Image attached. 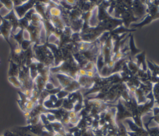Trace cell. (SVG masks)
<instances>
[{
    "instance_id": "obj_1",
    "label": "cell",
    "mask_w": 159,
    "mask_h": 136,
    "mask_svg": "<svg viewBox=\"0 0 159 136\" xmlns=\"http://www.w3.org/2000/svg\"><path fill=\"white\" fill-rule=\"evenodd\" d=\"M148 7L147 8V9L149 10V14L147 15L146 18L142 22L137 24H132L131 26L135 27H140L145 25L146 24L150 23L153 19L159 18L158 6L156 5L155 4H153V2H152V4H148Z\"/></svg>"
},
{
    "instance_id": "obj_2",
    "label": "cell",
    "mask_w": 159,
    "mask_h": 136,
    "mask_svg": "<svg viewBox=\"0 0 159 136\" xmlns=\"http://www.w3.org/2000/svg\"><path fill=\"white\" fill-rule=\"evenodd\" d=\"M0 19L1 21V23L0 24V32L1 36H3L6 42L10 46L11 42L9 41V38L11 35L12 26L7 20L4 19L1 14H0Z\"/></svg>"
},
{
    "instance_id": "obj_3",
    "label": "cell",
    "mask_w": 159,
    "mask_h": 136,
    "mask_svg": "<svg viewBox=\"0 0 159 136\" xmlns=\"http://www.w3.org/2000/svg\"><path fill=\"white\" fill-rule=\"evenodd\" d=\"M36 1H26L24 4L19 6L14 7V11L19 19L22 18L25 14L32 8H34Z\"/></svg>"
},
{
    "instance_id": "obj_4",
    "label": "cell",
    "mask_w": 159,
    "mask_h": 136,
    "mask_svg": "<svg viewBox=\"0 0 159 136\" xmlns=\"http://www.w3.org/2000/svg\"><path fill=\"white\" fill-rule=\"evenodd\" d=\"M4 19L7 20L12 26L11 33H15L20 27L19 23V18L17 17L14 9L9 11V12L3 17Z\"/></svg>"
},
{
    "instance_id": "obj_5",
    "label": "cell",
    "mask_w": 159,
    "mask_h": 136,
    "mask_svg": "<svg viewBox=\"0 0 159 136\" xmlns=\"http://www.w3.org/2000/svg\"><path fill=\"white\" fill-rule=\"evenodd\" d=\"M9 69L8 71L9 77H18L19 74V66L13 62L11 59H9Z\"/></svg>"
},
{
    "instance_id": "obj_6",
    "label": "cell",
    "mask_w": 159,
    "mask_h": 136,
    "mask_svg": "<svg viewBox=\"0 0 159 136\" xmlns=\"http://www.w3.org/2000/svg\"><path fill=\"white\" fill-rule=\"evenodd\" d=\"M8 80L11 82L14 86L17 88H22V85L20 81L19 80L18 77H8Z\"/></svg>"
},
{
    "instance_id": "obj_7",
    "label": "cell",
    "mask_w": 159,
    "mask_h": 136,
    "mask_svg": "<svg viewBox=\"0 0 159 136\" xmlns=\"http://www.w3.org/2000/svg\"><path fill=\"white\" fill-rule=\"evenodd\" d=\"M34 43L30 40H23L21 44L20 47L22 51H27Z\"/></svg>"
},
{
    "instance_id": "obj_8",
    "label": "cell",
    "mask_w": 159,
    "mask_h": 136,
    "mask_svg": "<svg viewBox=\"0 0 159 136\" xmlns=\"http://www.w3.org/2000/svg\"><path fill=\"white\" fill-rule=\"evenodd\" d=\"M3 4V6L5 7L7 10L11 11L14 9V4L12 1H0Z\"/></svg>"
},
{
    "instance_id": "obj_9",
    "label": "cell",
    "mask_w": 159,
    "mask_h": 136,
    "mask_svg": "<svg viewBox=\"0 0 159 136\" xmlns=\"http://www.w3.org/2000/svg\"><path fill=\"white\" fill-rule=\"evenodd\" d=\"M26 1H20V0H17V1H12L13 4H14V7H17L22 5L24 4Z\"/></svg>"
},
{
    "instance_id": "obj_10",
    "label": "cell",
    "mask_w": 159,
    "mask_h": 136,
    "mask_svg": "<svg viewBox=\"0 0 159 136\" xmlns=\"http://www.w3.org/2000/svg\"><path fill=\"white\" fill-rule=\"evenodd\" d=\"M2 7H4V6H3V4H2L1 2V1H0V9H1Z\"/></svg>"
},
{
    "instance_id": "obj_11",
    "label": "cell",
    "mask_w": 159,
    "mask_h": 136,
    "mask_svg": "<svg viewBox=\"0 0 159 136\" xmlns=\"http://www.w3.org/2000/svg\"><path fill=\"white\" fill-rule=\"evenodd\" d=\"M0 36H1V32H0Z\"/></svg>"
}]
</instances>
